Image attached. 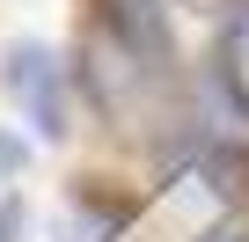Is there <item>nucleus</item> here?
I'll use <instances>...</instances> for the list:
<instances>
[{
	"instance_id": "obj_1",
	"label": "nucleus",
	"mask_w": 249,
	"mask_h": 242,
	"mask_svg": "<svg viewBox=\"0 0 249 242\" xmlns=\"http://www.w3.org/2000/svg\"><path fill=\"white\" fill-rule=\"evenodd\" d=\"M95 44L117 52V66H132L140 81H169L176 66L169 0H95Z\"/></svg>"
},
{
	"instance_id": "obj_2",
	"label": "nucleus",
	"mask_w": 249,
	"mask_h": 242,
	"mask_svg": "<svg viewBox=\"0 0 249 242\" xmlns=\"http://www.w3.org/2000/svg\"><path fill=\"white\" fill-rule=\"evenodd\" d=\"M0 81H8V95L22 103V117H30L37 140H66V59L52 44H37V37L8 44Z\"/></svg>"
},
{
	"instance_id": "obj_3",
	"label": "nucleus",
	"mask_w": 249,
	"mask_h": 242,
	"mask_svg": "<svg viewBox=\"0 0 249 242\" xmlns=\"http://www.w3.org/2000/svg\"><path fill=\"white\" fill-rule=\"evenodd\" d=\"M22 169H30V140L0 125V176H22Z\"/></svg>"
},
{
	"instance_id": "obj_4",
	"label": "nucleus",
	"mask_w": 249,
	"mask_h": 242,
	"mask_svg": "<svg viewBox=\"0 0 249 242\" xmlns=\"http://www.w3.org/2000/svg\"><path fill=\"white\" fill-rule=\"evenodd\" d=\"M22 227H30L22 198H0V242H22Z\"/></svg>"
},
{
	"instance_id": "obj_5",
	"label": "nucleus",
	"mask_w": 249,
	"mask_h": 242,
	"mask_svg": "<svg viewBox=\"0 0 249 242\" xmlns=\"http://www.w3.org/2000/svg\"><path fill=\"white\" fill-rule=\"evenodd\" d=\"M198 242H249V227H213V235H198Z\"/></svg>"
}]
</instances>
